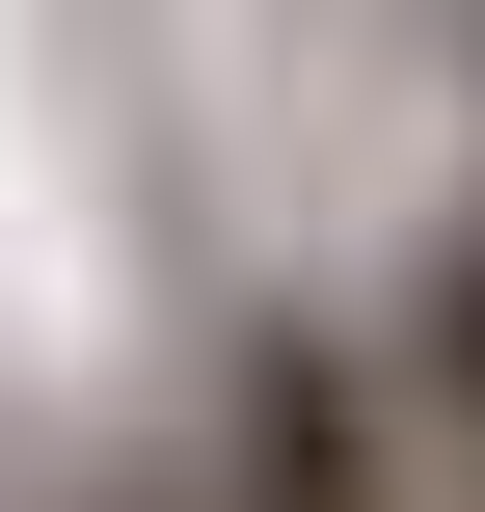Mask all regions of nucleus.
I'll return each mask as SVG.
<instances>
[{
    "mask_svg": "<svg viewBox=\"0 0 485 512\" xmlns=\"http://www.w3.org/2000/svg\"><path fill=\"white\" fill-rule=\"evenodd\" d=\"M405 378H432V432L485 459V216L432 243V270H405Z\"/></svg>",
    "mask_w": 485,
    "mask_h": 512,
    "instance_id": "obj_2",
    "label": "nucleus"
},
{
    "mask_svg": "<svg viewBox=\"0 0 485 512\" xmlns=\"http://www.w3.org/2000/svg\"><path fill=\"white\" fill-rule=\"evenodd\" d=\"M216 512H405V486H378V405H351V351H297V324H270V351L216 378Z\"/></svg>",
    "mask_w": 485,
    "mask_h": 512,
    "instance_id": "obj_1",
    "label": "nucleus"
}]
</instances>
